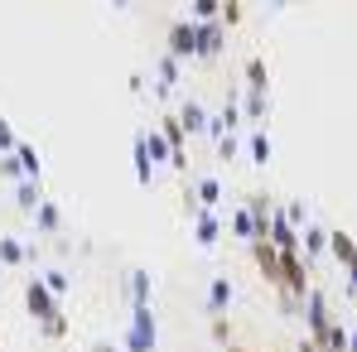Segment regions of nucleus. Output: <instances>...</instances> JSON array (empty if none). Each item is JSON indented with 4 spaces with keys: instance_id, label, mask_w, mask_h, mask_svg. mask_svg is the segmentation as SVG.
Segmentation results:
<instances>
[{
    "instance_id": "nucleus-1",
    "label": "nucleus",
    "mask_w": 357,
    "mask_h": 352,
    "mask_svg": "<svg viewBox=\"0 0 357 352\" xmlns=\"http://www.w3.org/2000/svg\"><path fill=\"white\" fill-rule=\"evenodd\" d=\"M24 309L34 314V323L44 328V338H54V343L68 338V319H63V309H59V294L49 290L39 275H29V280H24Z\"/></svg>"
},
{
    "instance_id": "nucleus-2",
    "label": "nucleus",
    "mask_w": 357,
    "mask_h": 352,
    "mask_svg": "<svg viewBox=\"0 0 357 352\" xmlns=\"http://www.w3.org/2000/svg\"><path fill=\"white\" fill-rule=\"evenodd\" d=\"M271 107V72L266 59H246V125H261Z\"/></svg>"
},
{
    "instance_id": "nucleus-3",
    "label": "nucleus",
    "mask_w": 357,
    "mask_h": 352,
    "mask_svg": "<svg viewBox=\"0 0 357 352\" xmlns=\"http://www.w3.org/2000/svg\"><path fill=\"white\" fill-rule=\"evenodd\" d=\"M155 314H150V299L130 304V328H126V352H155Z\"/></svg>"
},
{
    "instance_id": "nucleus-4",
    "label": "nucleus",
    "mask_w": 357,
    "mask_h": 352,
    "mask_svg": "<svg viewBox=\"0 0 357 352\" xmlns=\"http://www.w3.org/2000/svg\"><path fill=\"white\" fill-rule=\"evenodd\" d=\"M251 246V261H256V270H261V280L266 285H285V256H280V246L271 241V236H256V241H246Z\"/></svg>"
},
{
    "instance_id": "nucleus-5",
    "label": "nucleus",
    "mask_w": 357,
    "mask_h": 352,
    "mask_svg": "<svg viewBox=\"0 0 357 352\" xmlns=\"http://www.w3.org/2000/svg\"><path fill=\"white\" fill-rule=\"evenodd\" d=\"M165 44H169V49H165V54H169V59H198V20H174V24H169V34H165Z\"/></svg>"
},
{
    "instance_id": "nucleus-6",
    "label": "nucleus",
    "mask_w": 357,
    "mask_h": 352,
    "mask_svg": "<svg viewBox=\"0 0 357 352\" xmlns=\"http://www.w3.org/2000/svg\"><path fill=\"white\" fill-rule=\"evenodd\" d=\"M160 130H165V140H169V164L188 178V145H183V140H188V130H183V121L165 116V121H160Z\"/></svg>"
},
{
    "instance_id": "nucleus-7",
    "label": "nucleus",
    "mask_w": 357,
    "mask_h": 352,
    "mask_svg": "<svg viewBox=\"0 0 357 352\" xmlns=\"http://www.w3.org/2000/svg\"><path fill=\"white\" fill-rule=\"evenodd\" d=\"M227 49V24L222 20H198V59H218Z\"/></svg>"
},
{
    "instance_id": "nucleus-8",
    "label": "nucleus",
    "mask_w": 357,
    "mask_h": 352,
    "mask_svg": "<svg viewBox=\"0 0 357 352\" xmlns=\"http://www.w3.org/2000/svg\"><path fill=\"white\" fill-rule=\"evenodd\" d=\"M218 236H222L218 213H213V208H198V213H193V241H198V246H218Z\"/></svg>"
},
{
    "instance_id": "nucleus-9",
    "label": "nucleus",
    "mask_w": 357,
    "mask_h": 352,
    "mask_svg": "<svg viewBox=\"0 0 357 352\" xmlns=\"http://www.w3.org/2000/svg\"><path fill=\"white\" fill-rule=\"evenodd\" d=\"M188 193H193V208H188V213H198V208H218V203H222V178L208 174V178H198Z\"/></svg>"
},
{
    "instance_id": "nucleus-10",
    "label": "nucleus",
    "mask_w": 357,
    "mask_h": 352,
    "mask_svg": "<svg viewBox=\"0 0 357 352\" xmlns=\"http://www.w3.org/2000/svg\"><path fill=\"white\" fill-rule=\"evenodd\" d=\"M271 241H275L280 251H299V227L285 213H271Z\"/></svg>"
},
{
    "instance_id": "nucleus-11",
    "label": "nucleus",
    "mask_w": 357,
    "mask_h": 352,
    "mask_svg": "<svg viewBox=\"0 0 357 352\" xmlns=\"http://www.w3.org/2000/svg\"><path fill=\"white\" fill-rule=\"evenodd\" d=\"M130 160H135V183L145 188L150 174H155V160H150V145H145V130L135 135V145H130Z\"/></svg>"
},
{
    "instance_id": "nucleus-12",
    "label": "nucleus",
    "mask_w": 357,
    "mask_h": 352,
    "mask_svg": "<svg viewBox=\"0 0 357 352\" xmlns=\"http://www.w3.org/2000/svg\"><path fill=\"white\" fill-rule=\"evenodd\" d=\"M178 121H183V130H188V135H198V130H208V125H213V116L203 112V102H183V107H178Z\"/></svg>"
},
{
    "instance_id": "nucleus-13",
    "label": "nucleus",
    "mask_w": 357,
    "mask_h": 352,
    "mask_svg": "<svg viewBox=\"0 0 357 352\" xmlns=\"http://www.w3.org/2000/svg\"><path fill=\"white\" fill-rule=\"evenodd\" d=\"M328 251H333L338 266H357V241L348 232H328Z\"/></svg>"
},
{
    "instance_id": "nucleus-14",
    "label": "nucleus",
    "mask_w": 357,
    "mask_h": 352,
    "mask_svg": "<svg viewBox=\"0 0 357 352\" xmlns=\"http://www.w3.org/2000/svg\"><path fill=\"white\" fill-rule=\"evenodd\" d=\"M227 304H232V280H227V275H218V280L208 285V314H222Z\"/></svg>"
},
{
    "instance_id": "nucleus-15",
    "label": "nucleus",
    "mask_w": 357,
    "mask_h": 352,
    "mask_svg": "<svg viewBox=\"0 0 357 352\" xmlns=\"http://www.w3.org/2000/svg\"><path fill=\"white\" fill-rule=\"evenodd\" d=\"M34 222H39V232H49V236H59V232H63V213L54 208V203H49V198L34 208Z\"/></svg>"
},
{
    "instance_id": "nucleus-16",
    "label": "nucleus",
    "mask_w": 357,
    "mask_h": 352,
    "mask_svg": "<svg viewBox=\"0 0 357 352\" xmlns=\"http://www.w3.org/2000/svg\"><path fill=\"white\" fill-rule=\"evenodd\" d=\"M15 203H20L24 213H34V208L44 203V193H39V178H20V188H15Z\"/></svg>"
},
{
    "instance_id": "nucleus-17",
    "label": "nucleus",
    "mask_w": 357,
    "mask_h": 352,
    "mask_svg": "<svg viewBox=\"0 0 357 352\" xmlns=\"http://www.w3.org/2000/svg\"><path fill=\"white\" fill-rule=\"evenodd\" d=\"M24 261H29V251H24L15 236H0V266H5V270H15V266H24Z\"/></svg>"
},
{
    "instance_id": "nucleus-18",
    "label": "nucleus",
    "mask_w": 357,
    "mask_h": 352,
    "mask_svg": "<svg viewBox=\"0 0 357 352\" xmlns=\"http://www.w3.org/2000/svg\"><path fill=\"white\" fill-rule=\"evenodd\" d=\"M251 164H271V135L261 125L251 130Z\"/></svg>"
},
{
    "instance_id": "nucleus-19",
    "label": "nucleus",
    "mask_w": 357,
    "mask_h": 352,
    "mask_svg": "<svg viewBox=\"0 0 357 352\" xmlns=\"http://www.w3.org/2000/svg\"><path fill=\"white\" fill-rule=\"evenodd\" d=\"M232 232H237L241 241H256V217H251V208H237V213H232Z\"/></svg>"
},
{
    "instance_id": "nucleus-20",
    "label": "nucleus",
    "mask_w": 357,
    "mask_h": 352,
    "mask_svg": "<svg viewBox=\"0 0 357 352\" xmlns=\"http://www.w3.org/2000/svg\"><path fill=\"white\" fill-rule=\"evenodd\" d=\"M15 160H20L24 178H39V169H44V164H39V150H34V145H20V150H15Z\"/></svg>"
},
{
    "instance_id": "nucleus-21",
    "label": "nucleus",
    "mask_w": 357,
    "mask_h": 352,
    "mask_svg": "<svg viewBox=\"0 0 357 352\" xmlns=\"http://www.w3.org/2000/svg\"><path fill=\"white\" fill-rule=\"evenodd\" d=\"M174 82H178V59L165 54V59H160V82H155V87H160V92H174Z\"/></svg>"
},
{
    "instance_id": "nucleus-22",
    "label": "nucleus",
    "mask_w": 357,
    "mask_h": 352,
    "mask_svg": "<svg viewBox=\"0 0 357 352\" xmlns=\"http://www.w3.org/2000/svg\"><path fill=\"white\" fill-rule=\"evenodd\" d=\"M328 246V232L324 227H304V256H319Z\"/></svg>"
},
{
    "instance_id": "nucleus-23",
    "label": "nucleus",
    "mask_w": 357,
    "mask_h": 352,
    "mask_svg": "<svg viewBox=\"0 0 357 352\" xmlns=\"http://www.w3.org/2000/svg\"><path fill=\"white\" fill-rule=\"evenodd\" d=\"M140 299H150V275L145 270H130V304H140Z\"/></svg>"
},
{
    "instance_id": "nucleus-24",
    "label": "nucleus",
    "mask_w": 357,
    "mask_h": 352,
    "mask_svg": "<svg viewBox=\"0 0 357 352\" xmlns=\"http://www.w3.org/2000/svg\"><path fill=\"white\" fill-rule=\"evenodd\" d=\"M208 333H213V343H222V348L232 343V323H227L222 314H213V323H208Z\"/></svg>"
},
{
    "instance_id": "nucleus-25",
    "label": "nucleus",
    "mask_w": 357,
    "mask_h": 352,
    "mask_svg": "<svg viewBox=\"0 0 357 352\" xmlns=\"http://www.w3.org/2000/svg\"><path fill=\"white\" fill-rule=\"evenodd\" d=\"M193 20H222V0H193Z\"/></svg>"
},
{
    "instance_id": "nucleus-26",
    "label": "nucleus",
    "mask_w": 357,
    "mask_h": 352,
    "mask_svg": "<svg viewBox=\"0 0 357 352\" xmlns=\"http://www.w3.org/2000/svg\"><path fill=\"white\" fill-rule=\"evenodd\" d=\"M222 24H227V29L241 24V0H222Z\"/></svg>"
},
{
    "instance_id": "nucleus-27",
    "label": "nucleus",
    "mask_w": 357,
    "mask_h": 352,
    "mask_svg": "<svg viewBox=\"0 0 357 352\" xmlns=\"http://www.w3.org/2000/svg\"><path fill=\"white\" fill-rule=\"evenodd\" d=\"M0 178H15V183L24 178V169H20V160H15V155H0Z\"/></svg>"
},
{
    "instance_id": "nucleus-28",
    "label": "nucleus",
    "mask_w": 357,
    "mask_h": 352,
    "mask_svg": "<svg viewBox=\"0 0 357 352\" xmlns=\"http://www.w3.org/2000/svg\"><path fill=\"white\" fill-rule=\"evenodd\" d=\"M15 150H20V140H15L10 121H0V155H15Z\"/></svg>"
},
{
    "instance_id": "nucleus-29",
    "label": "nucleus",
    "mask_w": 357,
    "mask_h": 352,
    "mask_svg": "<svg viewBox=\"0 0 357 352\" xmlns=\"http://www.w3.org/2000/svg\"><path fill=\"white\" fill-rule=\"evenodd\" d=\"M44 285H49V290L63 299V294H68V275H63V270H49V275H44Z\"/></svg>"
},
{
    "instance_id": "nucleus-30",
    "label": "nucleus",
    "mask_w": 357,
    "mask_h": 352,
    "mask_svg": "<svg viewBox=\"0 0 357 352\" xmlns=\"http://www.w3.org/2000/svg\"><path fill=\"white\" fill-rule=\"evenodd\" d=\"M237 150H241V140H237V135H222V140H218V155H222V160H232Z\"/></svg>"
},
{
    "instance_id": "nucleus-31",
    "label": "nucleus",
    "mask_w": 357,
    "mask_h": 352,
    "mask_svg": "<svg viewBox=\"0 0 357 352\" xmlns=\"http://www.w3.org/2000/svg\"><path fill=\"white\" fill-rule=\"evenodd\" d=\"M285 217H290L295 227H309V213H304V203H290V208H285Z\"/></svg>"
},
{
    "instance_id": "nucleus-32",
    "label": "nucleus",
    "mask_w": 357,
    "mask_h": 352,
    "mask_svg": "<svg viewBox=\"0 0 357 352\" xmlns=\"http://www.w3.org/2000/svg\"><path fill=\"white\" fill-rule=\"evenodd\" d=\"M348 290L357 294V266H348Z\"/></svg>"
},
{
    "instance_id": "nucleus-33",
    "label": "nucleus",
    "mask_w": 357,
    "mask_h": 352,
    "mask_svg": "<svg viewBox=\"0 0 357 352\" xmlns=\"http://www.w3.org/2000/svg\"><path fill=\"white\" fill-rule=\"evenodd\" d=\"M348 352H357V328H348Z\"/></svg>"
},
{
    "instance_id": "nucleus-34",
    "label": "nucleus",
    "mask_w": 357,
    "mask_h": 352,
    "mask_svg": "<svg viewBox=\"0 0 357 352\" xmlns=\"http://www.w3.org/2000/svg\"><path fill=\"white\" fill-rule=\"evenodd\" d=\"M222 352H246V348H237V343H227V348H222Z\"/></svg>"
},
{
    "instance_id": "nucleus-35",
    "label": "nucleus",
    "mask_w": 357,
    "mask_h": 352,
    "mask_svg": "<svg viewBox=\"0 0 357 352\" xmlns=\"http://www.w3.org/2000/svg\"><path fill=\"white\" fill-rule=\"evenodd\" d=\"M116 5H130V0H116Z\"/></svg>"
},
{
    "instance_id": "nucleus-36",
    "label": "nucleus",
    "mask_w": 357,
    "mask_h": 352,
    "mask_svg": "<svg viewBox=\"0 0 357 352\" xmlns=\"http://www.w3.org/2000/svg\"><path fill=\"white\" fill-rule=\"evenodd\" d=\"M0 270H5V266H0Z\"/></svg>"
}]
</instances>
